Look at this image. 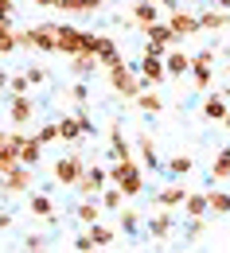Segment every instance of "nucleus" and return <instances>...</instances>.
Returning a JSON list of instances; mask_svg holds the SVG:
<instances>
[{"mask_svg": "<svg viewBox=\"0 0 230 253\" xmlns=\"http://www.w3.org/2000/svg\"><path fill=\"white\" fill-rule=\"evenodd\" d=\"M152 4H160V0H152Z\"/></svg>", "mask_w": 230, "mask_h": 253, "instance_id": "3c124183", "label": "nucleus"}, {"mask_svg": "<svg viewBox=\"0 0 230 253\" xmlns=\"http://www.w3.org/2000/svg\"><path fill=\"white\" fill-rule=\"evenodd\" d=\"M59 140H63V144H78V140H82V121H78V113H74V117H70V113L59 117Z\"/></svg>", "mask_w": 230, "mask_h": 253, "instance_id": "5701e85b", "label": "nucleus"}, {"mask_svg": "<svg viewBox=\"0 0 230 253\" xmlns=\"http://www.w3.org/2000/svg\"><path fill=\"white\" fill-rule=\"evenodd\" d=\"M20 47V32L12 28V16H0V59Z\"/></svg>", "mask_w": 230, "mask_h": 253, "instance_id": "aec40b11", "label": "nucleus"}, {"mask_svg": "<svg viewBox=\"0 0 230 253\" xmlns=\"http://www.w3.org/2000/svg\"><path fill=\"white\" fill-rule=\"evenodd\" d=\"M8 226H12V214H8V211H0V230H8Z\"/></svg>", "mask_w": 230, "mask_h": 253, "instance_id": "de8ad7c7", "label": "nucleus"}, {"mask_svg": "<svg viewBox=\"0 0 230 253\" xmlns=\"http://www.w3.org/2000/svg\"><path fill=\"white\" fill-rule=\"evenodd\" d=\"M86 230H90L94 246H101V250H105V246H113V242H117V234H121L117 226H105V222H94V226H86Z\"/></svg>", "mask_w": 230, "mask_h": 253, "instance_id": "c756f323", "label": "nucleus"}, {"mask_svg": "<svg viewBox=\"0 0 230 253\" xmlns=\"http://www.w3.org/2000/svg\"><path fill=\"white\" fill-rule=\"evenodd\" d=\"M66 70L74 74V78H90V74H98L101 63L94 51H82V55H70V63H66Z\"/></svg>", "mask_w": 230, "mask_h": 253, "instance_id": "4468645a", "label": "nucleus"}, {"mask_svg": "<svg viewBox=\"0 0 230 253\" xmlns=\"http://www.w3.org/2000/svg\"><path fill=\"white\" fill-rule=\"evenodd\" d=\"M28 78H32V86H43L47 82V70L43 66H28Z\"/></svg>", "mask_w": 230, "mask_h": 253, "instance_id": "37998d69", "label": "nucleus"}, {"mask_svg": "<svg viewBox=\"0 0 230 253\" xmlns=\"http://www.w3.org/2000/svg\"><path fill=\"white\" fill-rule=\"evenodd\" d=\"M32 214L55 222V203H51V195H32Z\"/></svg>", "mask_w": 230, "mask_h": 253, "instance_id": "c9c22d12", "label": "nucleus"}, {"mask_svg": "<svg viewBox=\"0 0 230 253\" xmlns=\"http://www.w3.org/2000/svg\"><path fill=\"white\" fill-rule=\"evenodd\" d=\"M98 203H101V211H109V214H117V211L125 207V191H121L117 183H113V187H105V191L98 195Z\"/></svg>", "mask_w": 230, "mask_h": 253, "instance_id": "c85d7f7f", "label": "nucleus"}, {"mask_svg": "<svg viewBox=\"0 0 230 253\" xmlns=\"http://www.w3.org/2000/svg\"><path fill=\"white\" fill-rule=\"evenodd\" d=\"M137 152L144 156V168H152V171L160 168V156H156V144H152V136H148V132H140V136H137Z\"/></svg>", "mask_w": 230, "mask_h": 253, "instance_id": "2f4dec72", "label": "nucleus"}, {"mask_svg": "<svg viewBox=\"0 0 230 253\" xmlns=\"http://www.w3.org/2000/svg\"><path fill=\"white\" fill-rule=\"evenodd\" d=\"M70 101H74V105H86V101H90V86H86V78H78V82L70 86Z\"/></svg>", "mask_w": 230, "mask_h": 253, "instance_id": "e433bc0d", "label": "nucleus"}, {"mask_svg": "<svg viewBox=\"0 0 230 253\" xmlns=\"http://www.w3.org/2000/svg\"><path fill=\"white\" fill-rule=\"evenodd\" d=\"M184 214H187V218H211L207 191H187V199H184Z\"/></svg>", "mask_w": 230, "mask_h": 253, "instance_id": "f3484780", "label": "nucleus"}, {"mask_svg": "<svg viewBox=\"0 0 230 253\" xmlns=\"http://www.w3.org/2000/svg\"><path fill=\"white\" fill-rule=\"evenodd\" d=\"M144 35H148V39H152V43H160V47H176V43H180V39H176V32H172V24H168V20H156V24H148V28H144Z\"/></svg>", "mask_w": 230, "mask_h": 253, "instance_id": "6ab92c4d", "label": "nucleus"}, {"mask_svg": "<svg viewBox=\"0 0 230 253\" xmlns=\"http://www.w3.org/2000/svg\"><path fill=\"white\" fill-rule=\"evenodd\" d=\"M156 20H160V4H152V0H133L129 4V24H137L140 32Z\"/></svg>", "mask_w": 230, "mask_h": 253, "instance_id": "f8f14e48", "label": "nucleus"}, {"mask_svg": "<svg viewBox=\"0 0 230 253\" xmlns=\"http://www.w3.org/2000/svg\"><path fill=\"white\" fill-rule=\"evenodd\" d=\"M35 8H59V0H32Z\"/></svg>", "mask_w": 230, "mask_h": 253, "instance_id": "49530a36", "label": "nucleus"}, {"mask_svg": "<svg viewBox=\"0 0 230 253\" xmlns=\"http://www.w3.org/2000/svg\"><path fill=\"white\" fill-rule=\"evenodd\" d=\"M211 82H215L211 63H195V59H191V86H195L199 94H207V90H211Z\"/></svg>", "mask_w": 230, "mask_h": 253, "instance_id": "bb28decb", "label": "nucleus"}, {"mask_svg": "<svg viewBox=\"0 0 230 253\" xmlns=\"http://www.w3.org/2000/svg\"><path fill=\"white\" fill-rule=\"evenodd\" d=\"M207 203H211V214H230V191L227 187H207Z\"/></svg>", "mask_w": 230, "mask_h": 253, "instance_id": "7c9ffc66", "label": "nucleus"}, {"mask_svg": "<svg viewBox=\"0 0 230 253\" xmlns=\"http://www.w3.org/2000/svg\"><path fill=\"white\" fill-rule=\"evenodd\" d=\"M8 121L16 128H28L35 121V97L32 94H8Z\"/></svg>", "mask_w": 230, "mask_h": 253, "instance_id": "6e6552de", "label": "nucleus"}, {"mask_svg": "<svg viewBox=\"0 0 230 253\" xmlns=\"http://www.w3.org/2000/svg\"><path fill=\"white\" fill-rule=\"evenodd\" d=\"M148 234H152L156 242H168V238L176 234V218H172V211H160V218H148Z\"/></svg>", "mask_w": 230, "mask_h": 253, "instance_id": "4be33fe9", "label": "nucleus"}, {"mask_svg": "<svg viewBox=\"0 0 230 253\" xmlns=\"http://www.w3.org/2000/svg\"><path fill=\"white\" fill-rule=\"evenodd\" d=\"M203 230H207V218H191L184 234H187V242H195V238H203Z\"/></svg>", "mask_w": 230, "mask_h": 253, "instance_id": "ea45409f", "label": "nucleus"}, {"mask_svg": "<svg viewBox=\"0 0 230 253\" xmlns=\"http://www.w3.org/2000/svg\"><path fill=\"white\" fill-rule=\"evenodd\" d=\"M211 179H230V144L215 152V160H211Z\"/></svg>", "mask_w": 230, "mask_h": 253, "instance_id": "72a5a7b5", "label": "nucleus"}, {"mask_svg": "<svg viewBox=\"0 0 230 253\" xmlns=\"http://www.w3.org/2000/svg\"><path fill=\"white\" fill-rule=\"evenodd\" d=\"M133 66L140 70L144 86H160V82H168V66H164V55H140V59H137Z\"/></svg>", "mask_w": 230, "mask_h": 253, "instance_id": "9d476101", "label": "nucleus"}, {"mask_svg": "<svg viewBox=\"0 0 230 253\" xmlns=\"http://www.w3.org/2000/svg\"><path fill=\"white\" fill-rule=\"evenodd\" d=\"M105 82H109V90L117 97H125V101H137V94L144 90V78H140V70L133 63H117L105 70Z\"/></svg>", "mask_w": 230, "mask_h": 253, "instance_id": "f257e3e1", "label": "nucleus"}, {"mask_svg": "<svg viewBox=\"0 0 230 253\" xmlns=\"http://www.w3.org/2000/svg\"><path fill=\"white\" fill-rule=\"evenodd\" d=\"M164 66H168V78H187V74H191V55L180 51V47H168Z\"/></svg>", "mask_w": 230, "mask_h": 253, "instance_id": "ddd939ff", "label": "nucleus"}, {"mask_svg": "<svg viewBox=\"0 0 230 253\" xmlns=\"http://www.w3.org/2000/svg\"><path fill=\"white\" fill-rule=\"evenodd\" d=\"M168 24H172L176 39H191V35L203 32V28H199V12H187V8H176V12L168 16Z\"/></svg>", "mask_w": 230, "mask_h": 253, "instance_id": "9b49d317", "label": "nucleus"}, {"mask_svg": "<svg viewBox=\"0 0 230 253\" xmlns=\"http://www.w3.org/2000/svg\"><path fill=\"white\" fill-rule=\"evenodd\" d=\"M70 246H74L78 253H90V250H98V246H94V238H90V230H86V234H78V238H74Z\"/></svg>", "mask_w": 230, "mask_h": 253, "instance_id": "a19ab883", "label": "nucleus"}, {"mask_svg": "<svg viewBox=\"0 0 230 253\" xmlns=\"http://www.w3.org/2000/svg\"><path fill=\"white\" fill-rule=\"evenodd\" d=\"M199 28H203V32H227L230 28V12L215 8V4L203 8V12H199Z\"/></svg>", "mask_w": 230, "mask_h": 253, "instance_id": "dca6fc26", "label": "nucleus"}, {"mask_svg": "<svg viewBox=\"0 0 230 253\" xmlns=\"http://www.w3.org/2000/svg\"><path fill=\"white\" fill-rule=\"evenodd\" d=\"M227 113H230L227 97H223V94H207V101H203V117H207V121H223Z\"/></svg>", "mask_w": 230, "mask_h": 253, "instance_id": "b1692460", "label": "nucleus"}, {"mask_svg": "<svg viewBox=\"0 0 230 253\" xmlns=\"http://www.w3.org/2000/svg\"><path fill=\"white\" fill-rule=\"evenodd\" d=\"M43 246H47L43 234H28V238H24V250H43Z\"/></svg>", "mask_w": 230, "mask_h": 253, "instance_id": "79ce46f5", "label": "nucleus"}, {"mask_svg": "<svg viewBox=\"0 0 230 253\" xmlns=\"http://www.w3.org/2000/svg\"><path fill=\"white\" fill-rule=\"evenodd\" d=\"M227 74H230V63H227Z\"/></svg>", "mask_w": 230, "mask_h": 253, "instance_id": "8fccbe9b", "label": "nucleus"}, {"mask_svg": "<svg viewBox=\"0 0 230 253\" xmlns=\"http://www.w3.org/2000/svg\"><path fill=\"white\" fill-rule=\"evenodd\" d=\"M117 230H121V234H140V214H137V211H129V207H121V211H117Z\"/></svg>", "mask_w": 230, "mask_h": 253, "instance_id": "473e14b6", "label": "nucleus"}, {"mask_svg": "<svg viewBox=\"0 0 230 253\" xmlns=\"http://www.w3.org/2000/svg\"><path fill=\"white\" fill-rule=\"evenodd\" d=\"M8 82H12V74H8L4 66H0V90H8Z\"/></svg>", "mask_w": 230, "mask_h": 253, "instance_id": "a18cd8bd", "label": "nucleus"}, {"mask_svg": "<svg viewBox=\"0 0 230 253\" xmlns=\"http://www.w3.org/2000/svg\"><path fill=\"white\" fill-rule=\"evenodd\" d=\"M86 171V156L82 152H70V156H59L55 160V183L59 187H74Z\"/></svg>", "mask_w": 230, "mask_h": 253, "instance_id": "39448f33", "label": "nucleus"}, {"mask_svg": "<svg viewBox=\"0 0 230 253\" xmlns=\"http://www.w3.org/2000/svg\"><path fill=\"white\" fill-rule=\"evenodd\" d=\"M133 156V148H129V140H125V128L117 125H109V160H129Z\"/></svg>", "mask_w": 230, "mask_h": 253, "instance_id": "a211bd4d", "label": "nucleus"}, {"mask_svg": "<svg viewBox=\"0 0 230 253\" xmlns=\"http://www.w3.org/2000/svg\"><path fill=\"white\" fill-rule=\"evenodd\" d=\"M90 51L98 55L101 70H109V66L125 63V55H121V47H117V39H113V35H94V39H90Z\"/></svg>", "mask_w": 230, "mask_h": 253, "instance_id": "1a4fd4ad", "label": "nucleus"}, {"mask_svg": "<svg viewBox=\"0 0 230 253\" xmlns=\"http://www.w3.org/2000/svg\"><path fill=\"white\" fill-rule=\"evenodd\" d=\"M55 39H59V55H82V51H90V39L94 32H86V28H78V24H55Z\"/></svg>", "mask_w": 230, "mask_h": 253, "instance_id": "7ed1b4c3", "label": "nucleus"}, {"mask_svg": "<svg viewBox=\"0 0 230 253\" xmlns=\"http://www.w3.org/2000/svg\"><path fill=\"white\" fill-rule=\"evenodd\" d=\"M164 171L172 175V179H184V175H191L195 171V156H172V160H164Z\"/></svg>", "mask_w": 230, "mask_h": 253, "instance_id": "393cba45", "label": "nucleus"}, {"mask_svg": "<svg viewBox=\"0 0 230 253\" xmlns=\"http://www.w3.org/2000/svg\"><path fill=\"white\" fill-rule=\"evenodd\" d=\"M12 8H16V0H0V16H12Z\"/></svg>", "mask_w": 230, "mask_h": 253, "instance_id": "c03bdc74", "label": "nucleus"}, {"mask_svg": "<svg viewBox=\"0 0 230 253\" xmlns=\"http://www.w3.org/2000/svg\"><path fill=\"white\" fill-rule=\"evenodd\" d=\"M137 109L140 113H148V117H156V113H164V97L160 94H148V86L137 94Z\"/></svg>", "mask_w": 230, "mask_h": 253, "instance_id": "cd10ccee", "label": "nucleus"}, {"mask_svg": "<svg viewBox=\"0 0 230 253\" xmlns=\"http://www.w3.org/2000/svg\"><path fill=\"white\" fill-rule=\"evenodd\" d=\"M184 199H187V187L176 179V183H168L152 203H156V211H176V207H184Z\"/></svg>", "mask_w": 230, "mask_h": 253, "instance_id": "2eb2a0df", "label": "nucleus"}, {"mask_svg": "<svg viewBox=\"0 0 230 253\" xmlns=\"http://www.w3.org/2000/svg\"><path fill=\"white\" fill-rule=\"evenodd\" d=\"M109 183H117V187L125 191V199H137L140 191H144V171H140V164L137 160H113V168H109Z\"/></svg>", "mask_w": 230, "mask_h": 253, "instance_id": "f03ea898", "label": "nucleus"}, {"mask_svg": "<svg viewBox=\"0 0 230 253\" xmlns=\"http://www.w3.org/2000/svg\"><path fill=\"white\" fill-rule=\"evenodd\" d=\"M35 187V168L28 164H16L12 171H0V191H8V195H24V191Z\"/></svg>", "mask_w": 230, "mask_h": 253, "instance_id": "423d86ee", "label": "nucleus"}, {"mask_svg": "<svg viewBox=\"0 0 230 253\" xmlns=\"http://www.w3.org/2000/svg\"><path fill=\"white\" fill-rule=\"evenodd\" d=\"M20 47L39 51V55H59V39H55V24H35L20 32Z\"/></svg>", "mask_w": 230, "mask_h": 253, "instance_id": "20e7f679", "label": "nucleus"}, {"mask_svg": "<svg viewBox=\"0 0 230 253\" xmlns=\"http://www.w3.org/2000/svg\"><path fill=\"white\" fill-rule=\"evenodd\" d=\"M35 136H39L43 144H55V140H59V121H47V125H39V128H35Z\"/></svg>", "mask_w": 230, "mask_h": 253, "instance_id": "4c0bfd02", "label": "nucleus"}, {"mask_svg": "<svg viewBox=\"0 0 230 253\" xmlns=\"http://www.w3.org/2000/svg\"><path fill=\"white\" fill-rule=\"evenodd\" d=\"M223 128H227V132H230V113H227V117H223Z\"/></svg>", "mask_w": 230, "mask_h": 253, "instance_id": "09e8293b", "label": "nucleus"}, {"mask_svg": "<svg viewBox=\"0 0 230 253\" xmlns=\"http://www.w3.org/2000/svg\"><path fill=\"white\" fill-rule=\"evenodd\" d=\"M8 90H12V94H32V78H28V70H24V74H12Z\"/></svg>", "mask_w": 230, "mask_h": 253, "instance_id": "58836bf2", "label": "nucleus"}, {"mask_svg": "<svg viewBox=\"0 0 230 253\" xmlns=\"http://www.w3.org/2000/svg\"><path fill=\"white\" fill-rule=\"evenodd\" d=\"M109 0H59V8H63L66 16H90V12H101Z\"/></svg>", "mask_w": 230, "mask_h": 253, "instance_id": "412c9836", "label": "nucleus"}, {"mask_svg": "<svg viewBox=\"0 0 230 253\" xmlns=\"http://www.w3.org/2000/svg\"><path fill=\"white\" fill-rule=\"evenodd\" d=\"M74 218L82 222V226H94V222H101V203H98V199H82V203L74 207Z\"/></svg>", "mask_w": 230, "mask_h": 253, "instance_id": "a878e982", "label": "nucleus"}, {"mask_svg": "<svg viewBox=\"0 0 230 253\" xmlns=\"http://www.w3.org/2000/svg\"><path fill=\"white\" fill-rule=\"evenodd\" d=\"M105 183H109V171L98 168V164H86V171H82V179L74 183V191H78L82 199H98L101 191H105Z\"/></svg>", "mask_w": 230, "mask_h": 253, "instance_id": "0eeeda50", "label": "nucleus"}, {"mask_svg": "<svg viewBox=\"0 0 230 253\" xmlns=\"http://www.w3.org/2000/svg\"><path fill=\"white\" fill-rule=\"evenodd\" d=\"M20 164V144L16 140H0V171H12Z\"/></svg>", "mask_w": 230, "mask_h": 253, "instance_id": "f704fd0d", "label": "nucleus"}]
</instances>
